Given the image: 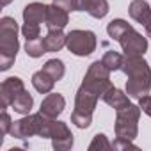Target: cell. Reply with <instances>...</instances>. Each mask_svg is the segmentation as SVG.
Returning a JSON list of instances; mask_svg holds the SVG:
<instances>
[{"label": "cell", "instance_id": "6da1fadb", "mask_svg": "<svg viewBox=\"0 0 151 151\" xmlns=\"http://www.w3.org/2000/svg\"><path fill=\"white\" fill-rule=\"evenodd\" d=\"M121 71L128 77L126 94L132 98H142L151 91V68L142 55H124Z\"/></svg>", "mask_w": 151, "mask_h": 151}, {"label": "cell", "instance_id": "7a4b0ae2", "mask_svg": "<svg viewBox=\"0 0 151 151\" xmlns=\"http://www.w3.org/2000/svg\"><path fill=\"white\" fill-rule=\"evenodd\" d=\"M20 50L18 41V23L11 16H4L0 20V69L7 71Z\"/></svg>", "mask_w": 151, "mask_h": 151}, {"label": "cell", "instance_id": "3957f363", "mask_svg": "<svg viewBox=\"0 0 151 151\" xmlns=\"http://www.w3.org/2000/svg\"><path fill=\"white\" fill-rule=\"evenodd\" d=\"M100 96L91 89L80 86L75 96V110L71 114V123L77 128H89L93 123V112L96 109Z\"/></svg>", "mask_w": 151, "mask_h": 151}, {"label": "cell", "instance_id": "277c9868", "mask_svg": "<svg viewBox=\"0 0 151 151\" xmlns=\"http://www.w3.org/2000/svg\"><path fill=\"white\" fill-rule=\"evenodd\" d=\"M142 109L139 105H126L119 110H116V137L133 140L139 133V119H140Z\"/></svg>", "mask_w": 151, "mask_h": 151}, {"label": "cell", "instance_id": "5b68a950", "mask_svg": "<svg viewBox=\"0 0 151 151\" xmlns=\"http://www.w3.org/2000/svg\"><path fill=\"white\" fill-rule=\"evenodd\" d=\"M98 39L93 30H71L66 34V46L73 55L78 57H87L96 50Z\"/></svg>", "mask_w": 151, "mask_h": 151}, {"label": "cell", "instance_id": "8992f818", "mask_svg": "<svg viewBox=\"0 0 151 151\" xmlns=\"http://www.w3.org/2000/svg\"><path fill=\"white\" fill-rule=\"evenodd\" d=\"M110 73H112V71H110L101 60H96V62H93V64L89 66L86 77H84V80H82V86L87 87V89H91L93 93H96V94L101 98L103 93L112 86V82H110Z\"/></svg>", "mask_w": 151, "mask_h": 151}, {"label": "cell", "instance_id": "52a82bcc", "mask_svg": "<svg viewBox=\"0 0 151 151\" xmlns=\"http://www.w3.org/2000/svg\"><path fill=\"white\" fill-rule=\"evenodd\" d=\"M50 139H52L53 149H57V151H68V149L73 147V133H71V130L68 128V124L64 121L53 119Z\"/></svg>", "mask_w": 151, "mask_h": 151}, {"label": "cell", "instance_id": "ba28073f", "mask_svg": "<svg viewBox=\"0 0 151 151\" xmlns=\"http://www.w3.org/2000/svg\"><path fill=\"white\" fill-rule=\"evenodd\" d=\"M119 45H121L124 55H144L147 52V39L133 29L128 30L119 39Z\"/></svg>", "mask_w": 151, "mask_h": 151}, {"label": "cell", "instance_id": "9c48e42d", "mask_svg": "<svg viewBox=\"0 0 151 151\" xmlns=\"http://www.w3.org/2000/svg\"><path fill=\"white\" fill-rule=\"evenodd\" d=\"M22 91H25V86H23V80L20 77L6 78L2 82V86H0V109L6 110Z\"/></svg>", "mask_w": 151, "mask_h": 151}, {"label": "cell", "instance_id": "30bf717a", "mask_svg": "<svg viewBox=\"0 0 151 151\" xmlns=\"http://www.w3.org/2000/svg\"><path fill=\"white\" fill-rule=\"evenodd\" d=\"M128 13L137 23H140L144 27L146 34L151 37V7L146 0H132Z\"/></svg>", "mask_w": 151, "mask_h": 151}, {"label": "cell", "instance_id": "8fae6325", "mask_svg": "<svg viewBox=\"0 0 151 151\" xmlns=\"http://www.w3.org/2000/svg\"><path fill=\"white\" fill-rule=\"evenodd\" d=\"M64 107H66V100H64L62 94H59V93H48L43 98V101H41L39 112L45 114L50 119H57V116L62 114Z\"/></svg>", "mask_w": 151, "mask_h": 151}, {"label": "cell", "instance_id": "7c38bea8", "mask_svg": "<svg viewBox=\"0 0 151 151\" xmlns=\"http://www.w3.org/2000/svg\"><path fill=\"white\" fill-rule=\"evenodd\" d=\"M69 11L62 9L60 6L57 4H52L48 6V14H46V29L48 30H62L68 23H69Z\"/></svg>", "mask_w": 151, "mask_h": 151}, {"label": "cell", "instance_id": "4fadbf2b", "mask_svg": "<svg viewBox=\"0 0 151 151\" xmlns=\"http://www.w3.org/2000/svg\"><path fill=\"white\" fill-rule=\"evenodd\" d=\"M46 14H48V6H45L41 2H32V4L25 6V9H23V22L41 25L46 22Z\"/></svg>", "mask_w": 151, "mask_h": 151}, {"label": "cell", "instance_id": "5bb4252c", "mask_svg": "<svg viewBox=\"0 0 151 151\" xmlns=\"http://www.w3.org/2000/svg\"><path fill=\"white\" fill-rule=\"evenodd\" d=\"M101 100H103L109 107H112L114 110H119V109L130 105V100H128L126 93H123L121 89H117V87H114V86H110V87L103 93Z\"/></svg>", "mask_w": 151, "mask_h": 151}, {"label": "cell", "instance_id": "9a60e30c", "mask_svg": "<svg viewBox=\"0 0 151 151\" xmlns=\"http://www.w3.org/2000/svg\"><path fill=\"white\" fill-rule=\"evenodd\" d=\"M32 86L37 93L48 94V93H52V89L55 86V80L52 78V75H48L45 69H41V71H36L32 75Z\"/></svg>", "mask_w": 151, "mask_h": 151}, {"label": "cell", "instance_id": "2e32d148", "mask_svg": "<svg viewBox=\"0 0 151 151\" xmlns=\"http://www.w3.org/2000/svg\"><path fill=\"white\" fill-rule=\"evenodd\" d=\"M43 45L46 53L48 52H59L66 46V34L62 30H48V34L43 37Z\"/></svg>", "mask_w": 151, "mask_h": 151}, {"label": "cell", "instance_id": "e0dca14e", "mask_svg": "<svg viewBox=\"0 0 151 151\" xmlns=\"http://www.w3.org/2000/svg\"><path fill=\"white\" fill-rule=\"evenodd\" d=\"M32 105H34V98L30 96L29 91H22V93L14 98V101L11 103V107L14 109V112L23 114V116H27V114L30 112Z\"/></svg>", "mask_w": 151, "mask_h": 151}, {"label": "cell", "instance_id": "ac0fdd59", "mask_svg": "<svg viewBox=\"0 0 151 151\" xmlns=\"http://www.w3.org/2000/svg\"><path fill=\"white\" fill-rule=\"evenodd\" d=\"M133 27L128 23V22H124V20H112L110 23H109V27H107V34H109V37H112V39H116V41H119L128 30H132Z\"/></svg>", "mask_w": 151, "mask_h": 151}, {"label": "cell", "instance_id": "d6986e66", "mask_svg": "<svg viewBox=\"0 0 151 151\" xmlns=\"http://www.w3.org/2000/svg\"><path fill=\"white\" fill-rule=\"evenodd\" d=\"M43 69H45L48 75H52V78H53L55 82H59V80L64 77V73H66L64 62H62L60 59H50V60H46L45 66H43Z\"/></svg>", "mask_w": 151, "mask_h": 151}, {"label": "cell", "instance_id": "ffe728a7", "mask_svg": "<svg viewBox=\"0 0 151 151\" xmlns=\"http://www.w3.org/2000/svg\"><path fill=\"white\" fill-rule=\"evenodd\" d=\"M87 13L96 18V20H101L109 14V2L107 0H91V4H89V9Z\"/></svg>", "mask_w": 151, "mask_h": 151}, {"label": "cell", "instance_id": "44dd1931", "mask_svg": "<svg viewBox=\"0 0 151 151\" xmlns=\"http://www.w3.org/2000/svg\"><path fill=\"white\" fill-rule=\"evenodd\" d=\"M25 52H27V55L32 57V59H37V57H41L43 53H46L45 45H43V39H41V37L27 39V43H25Z\"/></svg>", "mask_w": 151, "mask_h": 151}, {"label": "cell", "instance_id": "7402d4cb", "mask_svg": "<svg viewBox=\"0 0 151 151\" xmlns=\"http://www.w3.org/2000/svg\"><path fill=\"white\" fill-rule=\"evenodd\" d=\"M123 59H124V57H123L121 53H117V52H114V50H109V52H105L101 62H103L110 71H117V69H121V66H123Z\"/></svg>", "mask_w": 151, "mask_h": 151}, {"label": "cell", "instance_id": "603a6c76", "mask_svg": "<svg viewBox=\"0 0 151 151\" xmlns=\"http://www.w3.org/2000/svg\"><path fill=\"white\" fill-rule=\"evenodd\" d=\"M96 149H114L105 133H96L93 142L89 144V151H96Z\"/></svg>", "mask_w": 151, "mask_h": 151}, {"label": "cell", "instance_id": "cb8c5ba5", "mask_svg": "<svg viewBox=\"0 0 151 151\" xmlns=\"http://www.w3.org/2000/svg\"><path fill=\"white\" fill-rule=\"evenodd\" d=\"M22 34H23L25 39H36V37L41 36V27L37 23H23Z\"/></svg>", "mask_w": 151, "mask_h": 151}, {"label": "cell", "instance_id": "d4e9b609", "mask_svg": "<svg viewBox=\"0 0 151 151\" xmlns=\"http://www.w3.org/2000/svg\"><path fill=\"white\" fill-rule=\"evenodd\" d=\"M11 126H13V121L9 117V114L6 110H2V116H0V128H2V133H9L11 132Z\"/></svg>", "mask_w": 151, "mask_h": 151}, {"label": "cell", "instance_id": "484cf974", "mask_svg": "<svg viewBox=\"0 0 151 151\" xmlns=\"http://www.w3.org/2000/svg\"><path fill=\"white\" fill-rule=\"evenodd\" d=\"M112 147H114V149H137V146H135L132 140H128V139H119V137L114 140Z\"/></svg>", "mask_w": 151, "mask_h": 151}, {"label": "cell", "instance_id": "4316f807", "mask_svg": "<svg viewBox=\"0 0 151 151\" xmlns=\"http://www.w3.org/2000/svg\"><path fill=\"white\" fill-rule=\"evenodd\" d=\"M139 107L142 109V112H144V114H147V116L151 117V96H149V94H146V96L139 98Z\"/></svg>", "mask_w": 151, "mask_h": 151}, {"label": "cell", "instance_id": "83f0119b", "mask_svg": "<svg viewBox=\"0 0 151 151\" xmlns=\"http://www.w3.org/2000/svg\"><path fill=\"white\" fill-rule=\"evenodd\" d=\"M91 0H75L73 2V11H87Z\"/></svg>", "mask_w": 151, "mask_h": 151}, {"label": "cell", "instance_id": "f1b7e54d", "mask_svg": "<svg viewBox=\"0 0 151 151\" xmlns=\"http://www.w3.org/2000/svg\"><path fill=\"white\" fill-rule=\"evenodd\" d=\"M73 2H75V0H53V4L60 6L66 11H73Z\"/></svg>", "mask_w": 151, "mask_h": 151}, {"label": "cell", "instance_id": "f546056e", "mask_svg": "<svg viewBox=\"0 0 151 151\" xmlns=\"http://www.w3.org/2000/svg\"><path fill=\"white\" fill-rule=\"evenodd\" d=\"M13 2V0H2V7H6V6H9Z\"/></svg>", "mask_w": 151, "mask_h": 151}]
</instances>
